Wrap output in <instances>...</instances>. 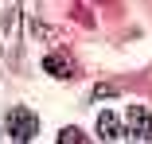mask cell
<instances>
[{"instance_id": "cell-1", "label": "cell", "mask_w": 152, "mask_h": 144, "mask_svg": "<svg viewBox=\"0 0 152 144\" xmlns=\"http://www.w3.org/2000/svg\"><path fill=\"white\" fill-rule=\"evenodd\" d=\"M35 132H39L35 113L27 109V105H12V109H8V136L23 144V140H35Z\"/></svg>"}, {"instance_id": "cell-2", "label": "cell", "mask_w": 152, "mask_h": 144, "mask_svg": "<svg viewBox=\"0 0 152 144\" xmlns=\"http://www.w3.org/2000/svg\"><path fill=\"white\" fill-rule=\"evenodd\" d=\"M16 20H20V4L16 0H0V43L16 39Z\"/></svg>"}, {"instance_id": "cell-3", "label": "cell", "mask_w": 152, "mask_h": 144, "mask_svg": "<svg viewBox=\"0 0 152 144\" xmlns=\"http://www.w3.org/2000/svg\"><path fill=\"white\" fill-rule=\"evenodd\" d=\"M129 132L137 140H152V113L144 105H129Z\"/></svg>"}, {"instance_id": "cell-4", "label": "cell", "mask_w": 152, "mask_h": 144, "mask_svg": "<svg viewBox=\"0 0 152 144\" xmlns=\"http://www.w3.org/2000/svg\"><path fill=\"white\" fill-rule=\"evenodd\" d=\"M43 70L55 74V78H74L78 74L74 70V59H66V55H47V59H43Z\"/></svg>"}, {"instance_id": "cell-5", "label": "cell", "mask_w": 152, "mask_h": 144, "mask_svg": "<svg viewBox=\"0 0 152 144\" xmlns=\"http://www.w3.org/2000/svg\"><path fill=\"white\" fill-rule=\"evenodd\" d=\"M98 136L102 140H121L125 132H121V121L113 117V113H98Z\"/></svg>"}, {"instance_id": "cell-6", "label": "cell", "mask_w": 152, "mask_h": 144, "mask_svg": "<svg viewBox=\"0 0 152 144\" xmlns=\"http://www.w3.org/2000/svg\"><path fill=\"white\" fill-rule=\"evenodd\" d=\"M58 144H86V132L82 129H63L58 132Z\"/></svg>"}]
</instances>
